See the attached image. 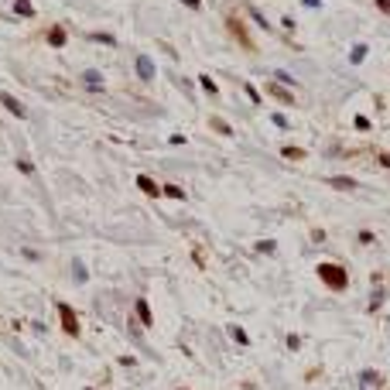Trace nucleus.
Wrapping results in <instances>:
<instances>
[{
    "label": "nucleus",
    "instance_id": "nucleus-1",
    "mask_svg": "<svg viewBox=\"0 0 390 390\" xmlns=\"http://www.w3.org/2000/svg\"><path fill=\"white\" fill-rule=\"evenodd\" d=\"M58 322H62V332L69 335V339H79L82 335V325H79V315H76V308H72L69 301H58Z\"/></svg>",
    "mask_w": 390,
    "mask_h": 390
},
{
    "label": "nucleus",
    "instance_id": "nucleus-30",
    "mask_svg": "<svg viewBox=\"0 0 390 390\" xmlns=\"http://www.w3.org/2000/svg\"><path fill=\"white\" fill-rule=\"evenodd\" d=\"M322 0H305V7H319Z\"/></svg>",
    "mask_w": 390,
    "mask_h": 390
},
{
    "label": "nucleus",
    "instance_id": "nucleus-19",
    "mask_svg": "<svg viewBox=\"0 0 390 390\" xmlns=\"http://www.w3.org/2000/svg\"><path fill=\"white\" fill-rule=\"evenodd\" d=\"M363 58H367V45H356V48H353V55H349V62H353V65H359Z\"/></svg>",
    "mask_w": 390,
    "mask_h": 390
},
{
    "label": "nucleus",
    "instance_id": "nucleus-9",
    "mask_svg": "<svg viewBox=\"0 0 390 390\" xmlns=\"http://www.w3.org/2000/svg\"><path fill=\"white\" fill-rule=\"evenodd\" d=\"M86 38H89V41H96V45H106V48H113V45H116V38L110 35V31H89Z\"/></svg>",
    "mask_w": 390,
    "mask_h": 390
},
{
    "label": "nucleus",
    "instance_id": "nucleus-26",
    "mask_svg": "<svg viewBox=\"0 0 390 390\" xmlns=\"http://www.w3.org/2000/svg\"><path fill=\"white\" fill-rule=\"evenodd\" d=\"M257 250H260V253H271V250H274V240H264V243H257Z\"/></svg>",
    "mask_w": 390,
    "mask_h": 390
},
{
    "label": "nucleus",
    "instance_id": "nucleus-18",
    "mask_svg": "<svg viewBox=\"0 0 390 390\" xmlns=\"http://www.w3.org/2000/svg\"><path fill=\"white\" fill-rule=\"evenodd\" d=\"M230 332H233V339H236V343H240V346H250V335H247V332H243V329H240V325H233V329H230Z\"/></svg>",
    "mask_w": 390,
    "mask_h": 390
},
{
    "label": "nucleus",
    "instance_id": "nucleus-15",
    "mask_svg": "<svg viewBox=\"0 0 390 390\" xmlns=\"http://www.w3.org/2000/svg\"><path fill=\"white\" fill-rule=\"evenodd\" d=\"M161 195H168V199H185V192L178 185H161Z\"/></svg>",
    "mask_w": 390,
    "mask_h": 390
},
{
    "label": "nucleus",
    "instance_id": "nucleus-25",
    "mask_svg": "<svg viewBox=\"0 0 390 390\" xmlns=\"http://www.w3.org/2000/svg\"><path fill=\"white\" fill-rule=\"evenodd\" d=\"M353 124H356V130H370V120H367V116H356Z\"/></svg>",
    "mask_w": 390,
    "mask_h": 390
},
{
    "label": "nucleus",
    "instance_id": "nucleus-29",
    "mask_svg": "<svg viewBox=\"0 0 390 390\" xmlns=\"http://www.w3.org/2000/svg\"><path fill=\"white\" fill-rule=\"evenodd\" d=\"M380 164H383V168H390V154H380Z\"/></svg>",
    "mask_w": 390,
    "mask_h": 390
},
{
    "label": "nucleus",
    "instance_id": "nucleus-22",
    "mask_svg": "<svg viewBox=\"0 0 390 390\" xmlns=\"http://www.w3.org/2000/svg\"><path fill=\"white\" fill-rule=\"evenodd\" d=\"M21 257H24V260H41V253H38V250H31V247H24V250H21Z\"/></svg>",
    "mask_w": 390,
    "mask_h": 390
},
{
    "label": "nucleus",
    "instance_id": "nucleus-24",
    "mask_svg": "<svg viewBox=\"0 0 390 390\" xmlns=\"http://www.w3.org/2000/svg\"><path fill=\"white\" fill-rule=\"evenodd\" d=\"M271 120H274V127H281V130H287V127H291V124H287V116H281V113H274Z\"/></svg>",
    "mask_w": 390,
    "mask_h": 390
},
{
    "label": "nucleus",
    "instance_id": "nucleus-20",
    "mask_svg": "<svg viewBox=\"0 0 390 390\" xmlns=\"http://www.w3.org/2000/svg\"><path fill=\"white\" fill-rule=\"evenodd\" d=\"M377 373H373V370H363V390H373V383H377Z\"/></svg>",
    "mask_w": 390,
    "mask_h": 390
},
{
    "label": "nucleus",
    "instance_id": "nucleus-3",
    "mask_svg": "<svg viewBox=\"0 0 390 390\" xmlns=\"http://www.w3.org/2000/svg\"><path fill=\"white\" fill-rule=\"evenodd\" d=\"M0 106L11 116H17V120H28V106H24L17 96H11V92H0Z\"/></svg>",
    "mask_w": 390,
    "mask_h": 390
},
{
    "label": "nucleus",
    "instance_id": "nucleus-13",
    "mask_svg": "<svg viewBox=\"0 0 390 390\" xmlns=\"http://www.w3.org/2000/svg\"><path fill=\"white\" fill-rule=\"evenodd\" d=\"M14 164H17V172H21V175H28V178H31V175L38 172V168H35V164H31V161H28V158H17V161H14Z\"/></svg>",
    "mask_w": 390,
    "mask_h": 390
},
{
    "label": "nucleus",
    "instance_id": "nucleus-5",
    "mask_svg": "<svg viewBox=\"0 0 390 390\" xmlns=\"http://www.w3.org/2000/svg\"><path fill=\"white\" fill-rule=\"evenodd\" d=\"M267 92L274 96L277 103H284V106H295V92H291V89H284L281 82H267Z\"/></svg>",
    "mask_w": 390,
    "mask_h": 390
},
{
    "label": "nucleus",
    "instance_id": "nucleus-8",
    "mask_svg": "<svg viewBox=\"0 0 390 390\" xmlns=\"http://www.w3.org/2000/svg\"><path fill=\"white\" fill-rule=\"evenodd\" d=\"M137 188H140L144 195H151V199H158V195H161V185L154 182L151 175H137Z\"/></svg>",
    "mask_w": 390,
    "mask_h": 390
},
{
    "label": "nucleus",
    "instance_id": "nucleus-23",
    "mask_svg": "<svg viewBox=\"0 0 390 390\" xmlns=\"http://www.w3.org/2000/svg\"><path fill=\"white\" fill-rule=\"evenodd\" d=\"M72 274H76V281H79V284H82V281H86V267H82L79 260H76V267H72Z\"/></svg>",
    "mask_w": 390,
    "mask_h": 390
},
{
    "label": "nucleus",
    "instance_id": "nucleus-21",
    "mask_svg": "<svg viewBox=\"0 0 390 390\" xmlns=\"http://www.w3.org/2000/svg\"><path fill=\"white\" fill-rule=\"evenodd\" d=\"M243 92L250 96V103H260V92H257V86H253V82H243Z\"/></svg>",
    "mask_w": 390,
    "mask_h": 390
},
{
    "label": "nucleus",
    "instance_id": "nucleus-31",
    "mask_svg": "<svg viewBox=\"0 0 390 390\" xmlns=\"http://www.w3.org/2000/svg\"><path fill=\"white\" fill-rule=\"evenodd\" d=\"M86 390H92V387H86Z\"/></svg>",
    "mask_w": 390,
    "mask_h": 390
},
{
    "label": "nucleus",
    "instance_id": "nucleus-11",
    "mask_svg": "<svg viewBox=\"0 0 390 390\" xmlns=\"http://www.w3.org/2000/svg\"><path fill=\"white\" fill-rule=\"evenodd\" d=\"M82 82H86L89 89H103V86H106V82H103V76H100V72H96V69L82 72Z\"/></svg>",
    "mask_w": 390,
    "mask_h": 390
},
{
    "label": "nucleus",
    "instance_id": "nucleus-6",
    "mask_svg": "<svg viewBox=\"0 0 390 390\" xmlns=\"http://www.w3.org/2000/svg\"><path fill=\"white\" fill-rule=\"evenodd\" d=\"M134 69H137V79H144V82H151V79H154V62H151L148 55H137Z\"/></svg>",
    "mask_w": 390,
    "mask_h": 390
},
{
    "label": "nucleus",
    "instance_id": "nucleus-12",
    "mask_svg": "<svg viewBox=\"0 0 390 390\" xmlns=\"http://www.w3.org/2000/svg\"><path fill=\"white\" fill-rule=\"evenodd\" d=\"M209 127H212V130H216V134H223V137H233V127L226 124V120H223V116H212V120H209Z\"/></svg>",
    "mask_w": 390,
    "mask_h": 390
},
{
    "label": "nucleus",
    "instance_id": "nucleus-10",
    "mask_svg": "<svg viewBox=\"0 0 390 390\" xmlns=\"http://www.w3.org/2000/svg\"><path fill=\"white\" fill-rule=\"evenodd\" d=\"M17 17H35V4L31 0H14V7H11Z\"/></svg>",
    "mask_w": 390,
    "mask_h": 390
},
{
    "label": "nucleus",
    "instance_id": "nucleus-4",
    "mask_svg": "<svg viewBox=\"0 0 390 390\" xmlns=\"http://www.w3.org/2000/svg\"><path fill=\"white\" fill-rule=\"evenodd\" d=\"M45 45H52V48H65L69 45V31H65V24H52L45 31Z\"/></svg>",
    "mask_w": 390,
    "mask_h": 390
},
{
    "label": "nucleus",
    "instance_id": "nucleus-16",
    "mask_svg": "<svg viewBox=\"0 0 390 390\" xmlns=\"http://www.w3.org/2000/svg\"><path fill=\"white\" fill-rule=\"evenodd\" d=\"M199 86H202V89L209 92V96H219V86L212 79H209V76H202V79H199Z\"/></svg>",
    "mask_w": 390,
    "mask_h": 390
},
{
    "label": "nucleus",
    "instance_id": "nucleus-14",
    "mask_svg": "<svg viewBox=\"0 0 390 390\" xmlns=\"http://www.w3.org/2000/svg\"><path fill=\"white\" fill-rule=\"evenodd\" d=\"M332 188H343V192L349 188V192H353L356 182H353V178H346V175H339V178H332Z\"/></svg>",
    "mask_w": 390,
    "mask_h": 390
},
{
    "label": "nucleus",
    "instance_id": "nucleus-7",
    "mask_svg": "<svg viewBox=\"0 0 390 390\" xmlns=\"http://www.w3.org/2000/svg\"><path fill=\"white\" fill-rule=\"evenodd\" d=\"M134 311H137V322H140V325H148V329L154 325V315H151L148 298H137V301H134Z\"/></svg>",
    "mask_w": 390,
    "mask_h": 390
},
{
    "label": "nucleus",
    "instance_id": "nucleus-27",
    "mask_svg": "<svg viewBox=\"0 0 390 390\" xmlns=\"http://www.w3.org/2000/svg\"><path fill=\"white\" fill-rule=\"evenodd\" d=\"M185 7H192V11H199V7H202V0H182Z\"/></svg>",
    "mask_w": 390,
    "mask_h": 390
},
{
    "label": "nucleus",
    "instance_id": "nucleus-17",
    "mask_svg": "<svg viewBox=\"0 0 390 390\" xmlns=\"http://www.w3.org/2000/svg\"><path fill=\"white\" fill-rule=\"evenodd\" d=\"M281 154H284L287 161H301V158H305V151H301V148H281Z\"/></svg>",
    "mask_w": 390,
    "mask_h": 390
},
{
    "label": "nucleus",
    "instance_id": "nucleus-32",
    "mask_svg": "<svg viewBox=\"0 0 390 390\" xmlns=\"http://www.w3.org/2000/svg\"><path fill=\"white\" fill-rule=\"evenodd\" d=\"M182 390H185V387H182Z\"/></svg>",
    "mask_w": 390,
    "mask_h": 390
},
{
    "label": "nucleus",
    "instance_id": "nucleus-2",
    "mask_svg": "<svg viewBox=\"0 0 390 390\" xmlns=\"http://www.w3.org/2000/svg\"><path fill=\"white\" fill-rule=\"evenodd\" d=\"M319 277L332 287V291H343V287L349 284V274H346L339 264H319Z\"/></svg>",
    "mask_w": 390,
    "mask_h": 390
},
{
    "label": "nucleus",
    "instance_id": "nucleus-28",
    "mask_svg": "<svg viewBox=\"0 0 390 390\" xmlns=\"http://www.w3.org/2000/svg\"><path fill=\"white\" fill-rule=\"evenodd\" d=\"M377 7H380V11H387V14H390V0H377Z\"/></svg>",
    "mask_w": 390,
    "mask_h": 390
}]
</instances>
